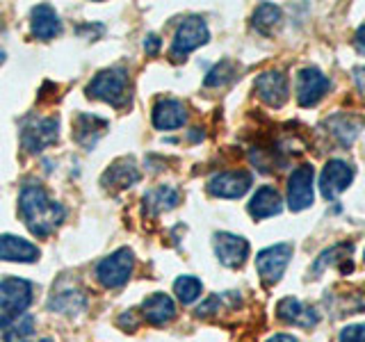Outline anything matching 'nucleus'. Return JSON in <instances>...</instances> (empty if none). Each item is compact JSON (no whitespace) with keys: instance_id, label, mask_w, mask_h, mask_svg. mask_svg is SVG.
Returning <instances> with one entry per match:
<instances>
[{"instance_id":"1","label":"nucleus","mask_w":365,"mask_h":342,"mask_svg":"<svg viewBox=\"0 0 365 342\" xmlns=\"http://www.w3.org/2000/svg\"><path fill=\"white\" fill-rule=\"evenodd\" d=\"M21 217L26 219V226L32 235L48 237L57 226L64 222V205L48 197L41 185H26L19 194Z\"/></svg>"},{"instance_id":"2","label":"nucleus","mask_w":365,"mask_h":342,"mask_svg":"<svg viewBox=\"0 0 365 342\" xmlns=\"http://www.w3.org/2000/svg\"><path fill=\"white\" fill-rule=\"evenodd\" d=\"M128 91H130V78L128 71L123 66H110L106 71L96 73L91 78V83L87 85L85 94L89 98L96 100H106L110 105H123L128 100Z\"/></svg>"},{"instance_id":"3","label":"nucleus","mask_w":365,"mask_h":342,"mask_svg":"<svg viewBox=\"0 0 365 342\" xmlns=\"http://www.w3.org/2000/svg\"><path fill=\"white\" fill-rule=\"evenodd\" d=\"M133 267H135V256L130 249H117L114 254L106 256L98 265H96V279L103 288L108 290H117V288H123L125 283H128L130 274H133Z\"/></svg>"},{"instance_id":"4","label":"nucleus","mask_w":365,"mask_h":342,"mask_svg":"<svg viewBox=\"0 0 365 342\" xmlns=\"http://www.w3.org/2000/svg\"><path fill=\"white\" fill-rule=\"evenodd\" d=\"M60 137V119L55 117H28L21 125V144L28 153H39Z\"/></svg>"},{"instance_id":"5","label":"nucleus","mask_w":365,"mask_h":342,"mask_svg":"<svg viewBox=\"0 0 365 342\" xmlns=\"http://www.w3.org/2000/svg\"><path fill=\"white\" fill-rule=\"evenodd\" d=\"M208 39H210V32H208V26H205V21L201 16H187L174 34L171 55H174L176 60H185L192 51H197L203 43H208Z\"/></svg>"},{"instance_id":"6","label":"nucleus","mask_w":365,"mask_h":342,"mask_svg":"<svg viewBox=\"0 0 365 342\" xmlns=\"http://www.w3.org/2000/svg\"><path fill=\"white\" fill-rule=\"evenodd\" d=\"M32 283L26 279H0V311H5V315L26 313L32 304Z\"/></svg>"},{"instance_id":"7","label":"nucleus","mask_w":365,"mask_h":342,"mask_svg":"<svg viewBox=\"0 0 365 342\" xmlns=\"http://www.w3.org/2000/svg\"><path fill=\"white\" fill-rule=\"evenodd\" d=\"M290 258H292L290 244H274L269 249H262L256 258V267H258L260 279L267 285L279 283L281 276L285 274V269H288V265H290Z\"/></svg>"},{"instance_id":"8","label":"nucleus","mask_w":365,"mask_h":342,"mask_svg":"<svg viewBox=\"0 0 365 342\" xmlns=\"http://www.w3.org/2000/svg\"><path fill=\"white\" fill-rule=\"evenodd\" d=\"M329 91V78L315 66H306L297 76V98L302 108H313Z\"/></svg>"},{"instance_id":"9","label":"nucleus","mask_w":365,"mask_h":342,"mask_svg":"<svg viewBox=\"0 0 365 342\" xmlns=\"http://www.w3.org/2000/svg\"><path fill=\"white\" fill-rule=\"evenodd\" d=\"M313 203V167H297L288 178V208L299 212Z\"/></svg>"},{"instance_id":"10","label":"nucleus","mask_w":365,"mask_h":342,"mask_svg":"<svg viewBox=\"0 0 365 342\" xmlns=\"http://www.w3.org/2000/svg\"><path fill=\"white\" fill-rule=\"evenodd\" d=\"M249 187H251V174L242 169L222 171V174H217L208 180V192L220 199H240L249 192Z\"/></svg>"},{"instance_id":"11","label":"nucleus","mask_w":365,"mask_h":342,"mask_svg":"<svg viewBox=\"0 0 365 342\" xmlns=\"http://www.w3.org/2000/svg\"><path fill=\"white\" fill-rule=\"evenodd\" d=\"M354 178V169L342 162V160H329L324 165L322 174H319V192H322L324 199H336L342 192L349 187V182Z\"/></svg>"},{"instance_id":"12","label":"nucleus","mask_w":365,"mask_h":342,"mask_svg":"<svg viewBox=\"0 0 365 342\" xmlns=\"http://www.w3.org/2000/svg\"><path fill=\"white\" fill-rule=\"evenodd\" d=\"M215 254L226 267H240L249 258V242L245 237L233 233H217L215 235Z\"/></svg>"},{"instance_id":"13","label":"nucleus","mask_w":365,"mask_h":342,"mask_svg":"<svg viewBox=\"0 0 365 342\" xmlns=\"http://www.w3.org/2000/svg\"><path fill=\"white\" fill-rule=\"evenodd\" d=\"M256 94L269 108H281L288 100V78L281 71H265L256 78Z\"/></svg>"},{"instance_id":"14","label":"nucleus","mask_w":365,"mask_h":342,"mask_svg":"<svg viewBox=\"0 0 365 342\" xmlns=\"http://www.w3.org/2000/svg\"><path fill=\"white\" fill-rule=\"evenodd\" d=\"M30 32L34 39L51 41L62 32V21L51 5H37L30 14Z\"/></svg>"},{"instance_id":"15","label":"nucleus","mask_w":365,"mask_h":342,"mask_svg":"<svg viewBox=\"0 0 365 342\" xmlns=\"http://www.w3.org/2000/svg\"><path fill=\"white\" fill-rule=\"evenodd\" d=\"M187 121V110L176 98H163L153 108V125L158 130H176Z\"/></svg>"},{"instance_id":"16","label":"nucleus","mask_w":365,"mask_h":342,"mask_svg":"<svg viewBox=\"0 0 365 342\" xmlns=\"http://www.w3.org/2000/svg\"><path fill=\"white\" fill-rule=\"evenodd\" d=\"M277 313L283 322L294 324V326H304V328H311L319 322V313L315 311V308L308 306V304H302L299 299H294V296L281 299Z\"/></svg>"},{"instance_id":"17","label":"nucleus","mask_w":365,"mask_h":342,"mask_svg":"<svg viewBox=\"0 0 365 342\" xmlns=\"http://www.w3.org/2000/svg\"><path fill=\"white\" fill-rule=\"evenodd\" d=\"M142 315H144L146 322H151L155 326H163L169 322V319L176 317V304L165 292L148 294L142 301Z\"/></svg>"},{"instance_id":"18","label":"nucleus","mask_w":365,"mask_h":342,"mask_svg":"<svg viewBox=\"0 0 365 342\" xmlns=\"http://www.w3.org/2000/svg\"><path fill=\"white\" fill-rule=\"evenodd\" d=\"M0 260L9 262H37L39 249L19 235H0Z\"/></svg>"},{"instance_id":"19","label":"nucleus","mask_w":365,"mask_h":342,"mask_svg":"<svg viewBox=\"0 0 365 342\" xmlns=\"http://www.w3.org/2000/svg\"><path fill=\"white\" fill-rule=\"evenodd\" d=\"M3 342H28L34 336V317L30 313H16L0 317Z\"/></svg>"},{"instance_id":"20","label":"nucleus","mask_w":365,"mask_h":342,"mask_svg":"<svg viewBox=\"0 0 365 342\" xmlns=\"http://www.w3.org/2000/svg\"><path fill=\"white\" fill-rule=\"evenodd\" d=\"M137 180H140V169H137L133 157L117 160V162L103 174V185L110 190H125Z\"/></svg>"},{"instance_id":"21","label":"nucleus","mask_w":365,"mask_h":342,"mask_svg":"<svg viewBox=\"0 0 365 342\" xmlns=\"http://www.w3.org/2000/svg\"><path fill=\"white\" fill-rule=\"evenodd\" d=\"M283 210V199L274 187H260L249 201V214L254 219H267Z\"/></svg>"},{"instance_id":"22","label":"nucleus","mask_w":365,"mask_h":342,"mask_svg":"<svg viewBox=\"0 0 365 342\" xmlns=\"http://www.w3.org/2000/svg\"><path fill=\"white\" fill-rule=\"evenodd\" d=\"M108 128V121L101 119V117H94V114H78L76 119V142L80 146H85L87 151L89 148H94V144L103 137Z\"/></svg>"},{"instance_id":"23","label":"nucleus","mask_w":365,"mask_h":342,"mask_svg":"<svg viewBox=\"0 0 365 342\" xmlns=\"http://www.w3.org/2000/svg\"><path fill=\"white\" fill-rule=\"evenodd\" d=\"M180 201V194L176 187H171V185H160L151 192H146V197H144V212L148 217H158V214H163L171 208H176Z\"/></svg>"},{"instance_id":"24","label":"nucleus","mask_w":365,"mask_h":342,"mask_svg":"<svg viewBox=\"0 0 365 342\" xmlns=\"http://www.w3.org/2000/svg\"><path fill=\"white\" fill-rule=\"evenodd\" d=\"M48 308L53 313L62 315H80L87 308V294L78 288H64L53 294Z\"/></svg>"},{"instance_id":"25","label":"nucleus","mask_w":365,"mask_h":342,"mask_svg":"<svg viewBox=\"0 0 365 342\" xmlns=\"http://www.w3.org/2000/svg\"><path fill=\"white\" fill-rule=\"evenodd\" d=\"M361 125H363V119L354 117V114H334L331 119H327L329 133L345 146H349L354 140H356L361 133Z\"/></svg>"},{"instance_id":"26","label":"nucleus","mask_w":365,"mask_h":342,"mask_svg":"<svg viewBox=\"0 0 365 342\" xmlns=\"http://www.w3.org/2000/svg\"><path fill=\"white\" fill-rule=\"evenodd\" d=\"M281 16H283L281 7L265 3L254 11V16H251V26H254L260 34H272L274 28H279Z\"/></svg>"},{"instance_id":"27","label":"nucleus","mask_w":365,"mask_h":342,"mask_svg":"<svg viewBox=\"0 0 365 342\" xmlns=\"http://www.w3.org/2000/svg\"><path fill=\"white\" fill-rule=\"evenodd\" d=\"M174 294L180 304H194L201 296V281L197 276H178L174 281Z\"/></svg>"},{"instance_id":"28","label":"nucleus","mask_w":365,"mask_h":342,"mask_svg":"<svg viewBox=\"0 0 365 342\" xmlns=\"http://www.w3.org/2000/svg\"><path fill=\"white\" fill-rule=\"evenodd\" d=\"M233 73H235V64L231 60H222L220 64H215L210 68V73L205 76L203 85L205 87H222V85H228L233 80Z\"/></svg>"},{"instance_id":"29","label":"nucleus","mask_w":365,"mask_h":342,"mask_svg":"<svg viewBox=\"0 0 365 342\" xmlns=\"http://www.w3.org/2000/svg\"><path fill=\"white\" fill-rule=\"evenodd\" d=\"M338 342H365V324H349L340 331Z\"/></svg>"},{"instance_id":"30","label":"nucleus","mask_w":365,"mask_h":342,"mask_svg":"<svg viewBox=\"0 0 365 342\" xmlns=\"http://www.w3.org/2000/svg\"><path fill=\"white\" fill-rule=\"evenodd\" d=\"M217 308H220V296H210L208 301L205 304H201L199 308H197V315L199 317H205V315H212Z\"/></svg>"},{"instance_id":"31","label":"nucleus","mask_w":365,"mask_h":342,"mask_svg":"<svg viewBox=\"0 0 365 342\" xmlns=\"http://www.w3.org/2000/svg\"><path fill=\"white\" fill-rule=\"evenodd\" d=\"M144 48H146L148 55H155L160 51V37H158V34H148L146 41H144Z\"/></svg>"},{"instance_id":"32","label":"nucleus","mask_w":365,"mask_h":342,"mask_svg":"<svg viewBox=\"0 0 365 342\" xmlns=\"http://www.w3.org/2000/svg\"><path fill=\"white\" fill-rule=\"evenodd\" d=\"M354 83L361 89V94H365V66L354 68Z\"/></svg>"},{"instance_id":"33","label":"nucleus","mask_w":365,"mask_h":342,"mask_svg":"<svg viewBox=\"0 0 365 342\" xmlns=\"http://www.w3.org/2000/svg\"><path fill=\"white\" fill-rule=\"evenodd\" d=\"M354 46H356V51L361 55H365V26H361L356 30V37H354Z\"/></svg>"},{"instance_id":"34","label":"nucleus","mask_w":365,"mask_h":342,"mask_svg":"<svg viewBox=\"0 0 365 342\" xmlns=\"http://www.w3.org/2000/svg\"><path fill=\"white\" fill-rule=\"evenodd\" d=\"M267 342H297V338H294V336H290V333H279V336L269 338Z\"/></svg>"},{"instance_id":"35","label":"nucleus","mask_w":365,"mask_h":342,"mask_svg":"<svg viewBox=\"0 0 365 342\" xmlns=\"http://www.w3.org/2000/svg\"><path fill=\"white\" fill-rule=\"evenodd\" d=\"M5 57H7V53H5L3 48H0V66H3V64H5Z\"/></svg>"},{"instance_id":"36","label":"nucleus","mask_w":365,"mask_h":342,"mask_svg":"<svg viewBox=\"0 0 365 342\" xmlns=\"http://www.w3.org/2000/svg\"><path fill=\"white\" fill-rule=\"evenodd\" d=\"M39 342H53V340H51V338H41Z\"/></svg>"},{"instance_id":"37","label":"nucleus","mask_w":365,"mask_h":342,"mask_svg":"<svg viewBox=\"0 0 365 342\" xmlns=\"http://www.w3.org/2000/svg\"><path fill=\"white\" fill-rule=\"evenodd\" d=\"M363 258H365V254H363Z\"/></svg>"}]
</instances>
